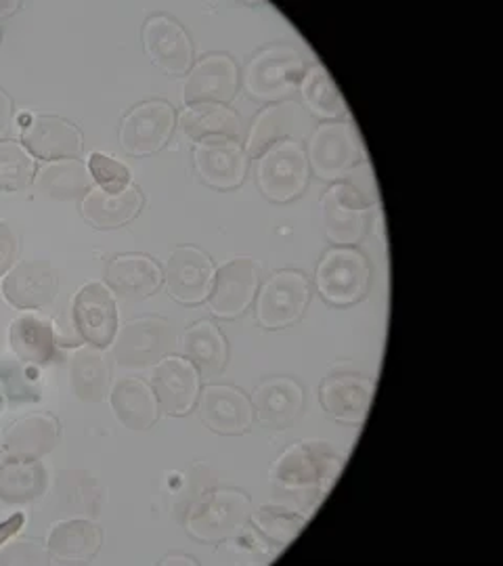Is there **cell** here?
Segmentation results:
<instances>
[{"label": "cell", "instance_id": "cell-1", "mask_svg": "<svg viewBox=\"0 0 503 566\" xmlns=\"http://www.w3.org/2000/svg\"><path fill=\"white\" fill-rule=\"evenodd\" d=\"M346 455L327 441H302L283 451L275 460L271 479L287 493H294L308 514L322 506L323 497L338 481Z\"/></svg>", "mask_w": 503, "mask_h": 566}, {"label": "cell", "instance_id": "cell-2", "mask_svg": "<svg viewBox=\"0 0 503 566\" xmlns=\"http://www.w3.org/2000/svg\"><path fill=\"white\" fill-rule=\"evenodd\" d=\"M252 502L238 489H212L185 512V528L200 542L219 544L242 535L252 518Z\"/></svg>", "mask_w": 503, "mask_h": 566}, {"label": "cell", "instance_id": "cell-3", "mask_svg": "<svg viewBox=\"0 0 503 566\" xmlns=\"http://www.w3.org/2000/svg\"><path fill=\"white\" fill-rule=\"evenodd\" d=\"M308 65L294 46H269L256 53L243 72L248 95L259 102H285L298 91Z\"/></svg>", "mask_w": 503, "mask_h": 566}, {"label": "cell", "instance_id": "cell-4", "mask_svg": "<svg viewBox=\"0 0 503 566\" xmlns=\"http://www.w3.org/2000/svg\"><path fill=\"white\" fill-rule=\"evenodd\" d=\"M306 160L322 181H344L346 175L365 160L355 124L336 120L313 128L308 135Z\"/></svg>", "mask_w": 503, "mask_h": 566}, {"label": "cell", "instance_id": "cell-5", "mask_svg": "<svg viewBox=\"0 0 503 566\" xmlns=\"http://www.w3.org/2000/svg\"><path fill=\"white\" fill-rule=\"evenodd\" d=\"M378 206V198L365 193L359 185L348 179L334 182L319 203V214L327 240L336 245H348L363 240L369 227L371 208Z\"/></svg>", "mask_w": 503, "mask_h": 566}, {"label": "cell", "instance_id": "cell-6", "mask_svg": "<svg viewBox=\"0 0 503 566\" xmlns=\"http://www.w3.org/2000/svg\"><path fill=\"white\" fill-rule=\"evenodd\" d=\"M371 269L359 250L336 245L323 254L315 271V285L323 301L334 306L359 303L369 290Z\"/></svg>", "mask_w": 503, "mask_h": 566}, {"label": "cell", "instance_id": "cell-7", "mask_svg": "<svg viewBox=\"0 0 503 566\" xmlns=\"http://www.w3.org/2000/svg\"><path fill=\"white\" fill-rule=\"evenodd\" d=\"M177 348L175 327L160 317H142L122 327L112 343V359L126 369L156 365Z\"/></svg>", "mask_w": 503, "mask_h": 566}, {"label": "cell", "instance_id": "cell-8", "mask_svg": "<svg viewBox=\"0 0 503 566\" xmlns=\"http://www.w3.org/2000/svg\"><path fill=\"white\" fill-rule=\"evenodd\" d=\"M308 160L298 142H285L266 149L259 158L256 181L273 202L285 203L302 196L308 182Z\"/></svg>", "mask_w": 503, "mask_h": 566}, {"label": "cell", "instance_id": "cell-9", "mask_svg": "<svg viewBox=\"0 0 503 566\" xmlns=\"http://www.w3.org/2000/svg\"><path fill=\"white\" fill-rule=\"evenodd\" d=\"M70 317L74 332L88 346L107 348L118 334V304L105 283H84L72 298Z\"/></svg>", "mask_w": 503, "mask_h": 566}, {"label": "cell", "instance_id": "cell-10", "mask_svg": "<svg viewBox=\"0 0 503 566\" xmlns=\"http://www.w3.org/2000/svg\"><path fill=\"white\" fill-rule=\"evenodd\" d=\"M311 301L308 280L298 271H277L256 296V322L266 329L296 324Z\"/></svg>", "mask_w": 503, "mask_h": 566}, {"label": "cell", "instance_id": "cell-11", "mask_svg": "<svg viewBox=\"0 0 503 566\" xmlns=\"http://www.w3.org/2000/svg\"><path fill=\"white\" fill-rule=\"evenodd\" d=\"M259 283V264L252 259L238 256L227 261L219 266V271H214V280L208 294L210 313L222 319L240 317L254 301Z\"/></svg>", "mask_w": 503, "mask_h": 566}, {"label": "cell", "instance_id": "cell-12", "mask_svg": "<svg viewBox=\"0 0 503 566\" xmlns=\"http://www.w3.org/2000/svg\"><path fill=\"white\" fill-rule=\"evenodd\" d=\"M175 109L166 102L135 105L120 124L122 149L130 156H149L160 151L175 128Z\"/></svg>", "mask_w": 503, "mask_h": 566}, {"label": "cell", "instance_id": "cell-13", "mask_svg": "<svg viewBox=\"0 0 503 566\" xmlns=\"http://www.w3.org/2000/svg\"><path fill=\"white\" fill-rule=\"evenodd\" d=\"M168 294L181 304H200L208 298L214 264L193 245H181L170 252L161 273Z\"/></svg>", "mask_w": 503, "mask_h": 566}, {"label": "cell", "instance_id": "cell-14", "mask_svg": "<svg viewBox=\"0 0 503 566\" xmlns=\"http://www.w3.org/2000/svg\"><path fill=\"white\" fill-rule=\"evenodd\" d=\"M311 114L296 102H280L269 105L252 122L250 135L245 139V154L250 158H261L262 154L275 145L294 142L311 135Z\"/></svg>", "mask_w": 503, "mask_h": 566}, {"label": "cell", "instance_id": "cell-15", "mask_svg": "<svg viewBox=\"0 0 503 566\" xmlns=\"http://www.w3.org/2000/svg\"><path fill=\"white\" fill-rule=\"evenodd\" d=\"M240 88V70L235 61L222 53H212L198 61L182 82V102L224 103L231 102Z\"/></svg>", "mask_w": 503, "mask_h": 566}, {"label": "cell", "instance_id": "cell-16", "mask_svg": "<svg viewBox=\"0 0 503 566\" xmlns=\"http://www.w3.org/2000/svg\"><path fill=\"white\" fill-rule=\"evenodd\" d=\"M60 290L57 271L44 261H23L15 264L2 282V296L13 308L36 311L55 301Z\"/></svg>", "mask_w": 503, "mask_h": 566}, {"label": "cell", "instance_id": "cell-17", "mask_svg": "<svg viewBox=\"0 0 503 566\" xmlns=\"http://www.w3.org/2000/svg\"><path fill=\"white\" fill-rule=\"evenodd\" d=\"M151 388L168 416H185L198 403L200 374L185 357H164L154 365Z\"/></svg>", "mask_w": 503, "mask_h": 566}, {"label": "cell", "instance_id": "cell-18", "mask_svg": "<svg viewBox=\"0 0 503 566\" xmlns=\"http://www.w3.org/2000/svg\"><path fill=\"white\" fill-rule=\"evenodd\" d=\"M145 53L161 72L179 76L193 65V44L179 21L156 15L145 21L143 28Z\"/></svg>", "mask_w": 503, "mask_h": 566}, {"label": "cell", "instance_id": "cell-19", "mask_svg": "<svg viewBox=\"0 0 503 566\" xmlns=\"http://www.w3.org/2000/svg\"><path fill=\"white\" fill-rule=\"evenodd\" d=\"M198 405L201 422L219 434H242L254 420L250 399L233 386H206L198 397Z\"/></svg>", "mask_w": 503, "mask_h": 566}, {"label": "cell", "instance_id": "cell-20", "mask_svg": "<svg viewBox=\"0 0 503 566\" xmlns=\"http://www.w3.org/2000/svg\"><path fill=\"white\" fill-rule=\"evenodd\" d=\"M376 395V385L369 378L343 374L323 380L319 401L323 409L344 424H363Z\"/></svg>", "mask_w": 503, "mask_h": 566}, {"label": "cell", "instance_id": "cell-21", "mask_svg": "<svg viewBox=\"0 0 503 566\" xmlns=\"http://www.w3.org/2000/svg\"><path fill=\"white\" fill-rule=\"evenodd\" d=\"M193 164L201 177L217 189H235L248 172V154L242 145L229 139L196 143Z\"/></svg>", "mask_w": 503, "mask_h": 566}, {"label": "cell", "instance_id": "cell-22", "mask_svg": "<svg viewBox=\"0 0 503 566\" xmlns=\"http://www.w3.org/2000/svg\"><path fill=\"white\" fill-rule=\"evenodd\" d=\"M21 137L30 154L51 163L72 160L82 151L81 130L60 116H32Z\"/></svg>", "mask_w": 503, "mask_h": 566}, {"label": "cell", "instance_id": "cell-23", "mask_svg": "<svg viewBox=\"0 0 503 566\" xmlns=\"http://www.w3.org/2000/svg\"><path fill=\"white\" fill-rule=\"evenodd\" d=\"M250 403L262 426L290 428L301 418L304 390L292 378H269L256 386Z\"/></svg>", "mask_w": 503, "mask_h": 566}, {"label": "cell", "instance_id": "cell-24", "mask_svg": "<svg viewBox=\"0 0 503 566\" xmlns=\"http://www.w3.org/2000/svg\"><path fill=\"white\" fill-rule=\"evenodd\" d=\"M60 441V424L51 413H32L9 426L2 434V451L15 460H41Z\"/></svg>", "mask_w": 503, "mask_h": 566}, {"label": "cell", "instance_id": "cell-25", "mask_svg": "<svg viewBox=\"0 0 503 566\" xmlns=\"http://www.w3.org/2000/svg\"><path fill=\"white\" fill-rule=\"evenodd\" d=\"M160 266L142 254L116 256L105 269V285L122 301H145L160 287Z\"/></svg>", "mask_w": 503, "mask_h": 566}, {"label": "cell", "instance_id": "cell-26", "mask_svg": "<svg viewBox=\"0 0 503 566\" xmlns=\"http://www.w3.org/2000/svg\"><path fill=\"white\" fill-rule=\"evenodd\" d=\"M179 128L191 142L229 139L240 142L243 133L242 118L235 109L221 103H193L179 116Z\"/></svg>", "mask_w": 503, "mask_h": 566}, {"label": "cell", "instance_id": "cell-27", "mask_svg": "<svg viewBox=\"0 0 503 566\" xmlns=\"http://www.w3.org/2000/svg\"><path fill=\"white\" fill-rule=\"evenodd\" d=\"M101 544V526L86 516L60 521L46 533V552L57 563H84L99 552Z\"/></svg>", "mask_w": 503, "mask_h": 566}, {"label": "cell", "instance_id": "cell-28", "mask_svg": "<svg viewBox=\"0 0 503 566\" xmlns=\"http://www.w3.org/2000/svg\"><path fill=\"white\" fill-rule=\"evenodd\" d=\"M109 405L116 420L128 430L143 432L158 420V399L154 388L145 385L142 378L124 376L109 386Z\"/></svg>", "mask_w": 503, "mask_h": 566}, {"label": "cell", "instance_id": "cell-29", "mask_svg": "<svg viewBox=\"0 0 503 566\" xmlns=\"http://www.w3.org/2000/svg\"><path fill=\"white\" fill-rule=\"evenodd\" d=\"M53 495L61 512L93 518L103 506L105 489L95 474L81 468H70L55 474Z\"/></svg>", "mask_w": 503, "mask_h": 566}, {"label": "cell", "instance_id": "cell-30", "mask_svg": "<svg viewBox=\"0 0 503 566\" xmlns=\"http://www.w3.org/2000/svg\"><path fill=\"white\" fill-rule=\"evenodd\" d=\"M49 491V470L41 460L0 462V502L7 506H21L41 500Z\"/></svg>", "mask_w": 503, "mask_h": 566}, {"label": "cell", "instance_id": "cell-31", "mask_svg": "<svg viewBox=\"0 0 503 566\" xmlns=\"http://www.w3.org/2000/svg\"><path fill=\"white\" fill-rule=\"evenodd\" d=\"M70 385L76 399L84 403H99L112 386V367L103 348L82 346L70 357Z\"/></svg>", "mask_w": 503, "mask_h": 566}, {"label": "cell", "instance_id": "cell-32", "mask_svg": "<svg viewBox=\"0 0 503 566\" xmlns=\"http://www.w3.org/2000/svg\"><path fill=\"white\" fill-rule=\"evenodd\" d=\"M91 189L93 177L88 166L76 158L44 164L34 177V191L44 200L53 202L82 200Z\"/></svg>", "mask_w": 503, "mask_h": 566}, {"label": "cell", "instance_id": "cell-33", "mask_svg": "<svg viewBox=\"0 0 503 566\" xmlns=\"http://www.w3.org/2000/svg\"><path fill=\"white\" fill-rule=\"evenodd\" d=\"M143 198L139 189L126 187L120 191L91 189L82 198V217L99 229H114L133 221L142 210Z\"/></svg>", "mask_w": 503, "mask_h": 566}, {"label": "cell", "instance_id": "cell-34", "mask_svg": "<svg viewBox=\"0 0 503 566\" xmlns=\"http://www.w3.org/2000/svg\"><path fill=\"white\" fill-rule=\"evenodd\" d=\"M9 344L23 364H51L55 357V327L41 315H21L9 327Z\"/></svg>", "mask_w": 503, "mask_h": 566}, {"label": "cell", "instance_id": "cell-35", "mask_svg": "<svg viewBox=\"0 0 503 566\" xmlns=\"http://www.w3.org/2000/svg\"><path fill=\"white\" fill-rule=\"evenodd\" d=\"M182 357L198 369L203 378L221 374L227 364V340L212 322H200L185 329L181 336Z\"/></svg>", "mask_w": 503, "mask_h": 566}, {"label": "cell", "instance_id": "cell-36", "mask_svg": "<svg viewBox=\"0 0 503 566\" xmlns=\"http://www.w3.org/2000/svg\"><path fill=\"white\" fill-rule=\"evenodd\" d=\"M302 103L311 116H319L327 120H338L348 114L343 93L336 82L332 81L329 72L323 65H311L302 78Z\"/></svg>", "mask_w": 503, "mask_h": 566}, {"label": "cell", "instance_id": "cell-37", "mask_svg": "<svg viewBox=\"0 0 503 566\" xmlns=\"http://www.w3.org/2000/svg\"><path fill=\"white\" fill-rule=\"evenodd\" d=\"M250 521L261 531V535L266 542H273L277 546L292 544L308 523L306 514H302L298 510H292V507L280 506V504L259 507L256 512H252Z\"/></svg>", "mask_w": 503, "mask_h": 566}, {"label": "cell", "instance_id": "cell-38", "mask_svg": "<svg viewBox=\"0 0 503 566\" xmlns=\"http://www.w3.org/2000/svg\"><path fill=\"white\" fill-rule=\"evenodd\" d=\"M36 177V163L20 143L0 142V191H20Z\"/></svg>", "mask_w": 503, "mask_h": 566}, {"label": "cell", "instance_id": "cell-39", "mask_svg": "<svg viewBox=\"0 0 503 566\" xmlns=\"http://www.w3.org/2000/svg\"><path fill=\"white\" fill-rule=\"evenodd\" d=\"M36 365L4 359L0 364V388L11 405L36 403L41 397L39 376L32 369Z\"/></svg>", "mask_w": 503, "mask_h": 566}, {"label": "cell", "instance_id": "cell-40", "mask_svg": "<svg viewBox=\"0 0 503 566\" xmlns=\"http://www.w3.org/2000/svg\"><path fill=\"white\" fill-rule=\"evenodd\" d=\"M88 172L93 177V182L99 185V189L105 191H120L130 187V170L126 164L101 154V151H93L88 156Z\"/></svg>", "mask_w": 503, "mask_h": 566}, {"label": "cell", "instance_id": "cell-41", "mask_svg": "<svg viewBox=\"0 0 503 566\" xmlns=\"http://www.w3.org/2000/svg\"><path fill=\"white\" fill-rule=\"evenodd\" d=\"M0 563L4 565H42L49 554L41 542H15L11 546L0 547Z\"/></svg>", "mask_w": 503, "mask_h": 566}, {"label": "cell", "instance_id": "cell-42", "mask_svg": "<svg viewBox=\"0 0 503 566\" xmlns=\"http://www.w3.org/2000/svg\"><path fill=\"white\" fill-rule=\"evenodd\" d=\"M20 254V238L9 223L0 221V277L7 275L18 261Z\"/></svg>", "mask_w": 503, "mask_h": 566}, {"label": "cell", "instance_id": "cell-43", "mask_svg": "<svg viewBox=\"0 0 503 566\" xmlns=\"http://www.w3.org/2000/svg\"><path fill=\"white\" fill-rule=\"evenodd\" d=\"M25 523V516L18 512V514H11L2 525H0V547L7 546L18 533L21 531V526Z\"/></svg>", "mask_w": 503, "mask_h": 566}, {"label": "cell", "instance_id": "cell-44", "mask_svg": "<svg viewBox=\"0 0 503 566\" xmlns=\"http://www.w3.org/2000/svg\"><path fill=\"white\" fill-rule=\"evenodd\" d=\"M9 124H11V99H9V95L0 88V137L7 133Z\"/></svg>", "mask_w": 503, "mask_h": 566}, {"label": "cell", "instance_id": "cell-45", "mask_svg": "<svg viewBox=\"0 0 503 566\" xmlns=\"http://www.w3.org/2000/svg\"><path fill=\"white\" fill-rule=\"evenodd\" d=\"M18 7H20V2H13V0H0V18L11 15Z\"/></svg>", "mask_w": 503, "mask_h": 566}]
</instances>
